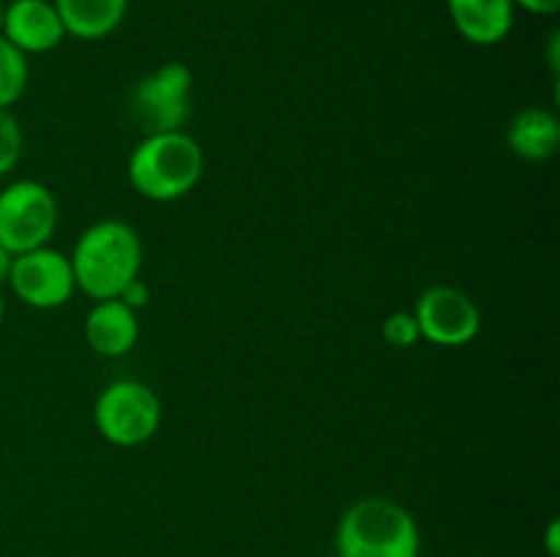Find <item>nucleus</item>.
Masks as SVG:
<instances>
[{
    "mask_svg": "<svg viewBox=\"0 0 560 557\" xmlns=\"http://www.w3.org/2000/svg\"><path fill=\"white\" fill-rule=\"evenodd\" d=\"M0 36L22 55H44L63 42L66 31L52 0H11L5 3Z\"/></svg>",
    "mask_w": 560,
    "mask_h": 557,
    "instance_id": "1a4fd4ad",
    "label": "nucleus"
},
{
    "mask_svg": "<svg viewBox=\"0 0 560 557\" xmlns=\"http://www.w3.org/2000/svg\"><path fill=\"white\" fill-rule=\"evenodd\" d=\"M3 14H5V3L0 0V31H3Z\"/></svg>",
    "mask_w": 560,
    "mask_h": 557,
    "instance_id": "5701e85b",
    "label": "nucleus"
},
{
    "mask_svg": "<svg viewBox=\"0 0 560 557\" xmlns=\"http://www.w3.org/2000/svg\"><path fill=\"white\" fill-rule=\"evenodd\" d=\"M416 322L421 339L438 347H463L481 331V311L468 293L448 284L424 289L416 300Z\"/></svg>",
    "mask_w": 560,
    "mask_h": 557,
    "instance_id": "6e6552de",
    "label": "nucleus"
},
{
    "mask_svg": "<svg viewBox=\"0 0 560 557\" xmlns=\"http://www.w3.org/2000/svg\"><path fill=\"white\" fill-rule=\"evenodd\" d=\"M514 9H523L528 11V14H536V16H552L558 14L560 9V0H512Z\"/></svg>",
    "mask_w": 560,
    "mask_h": 557,
    "instance_id": "a211bd4d",
    "label": "nucleus"
},
{
    "mask_svg": "<svg viewBox=\"0 0 560 557\" xmlns=\"http://www.w3.org/2000/svg\"><path fill=\"white\" fill-rule=\"evenodd\" d=\"M162 415L159 393L135 377L107 382L93 402V426L115 448L145 446L156 437Z\"/></svg>",
    "mask_w": 560,
    "mask_h": 557,
    "instance_id": "20e7f679",
    "label": "nucleus"
},
{
    "mask_svg": "<svg viewBox=\"0 0 560 557\" xmlns=\"http://www.w3.org/2000/svg\"><path fill=\"white\" fill-rule=\"evenodd\" d=\"M58 218V200L42 180L20 178L0 189V246L11 254L47 246Z\"/></svg>",
    "mask_w": 560,
    "mask_h": 557,
    "instance_id": "39448f33",
    "label": "nucleus"
},
{
    "mask_svg": "<svg viewBox=\"0 0 560 557\" xmlns=\"http://www.w3.org/2000/svg\"><path fill=\"white\" fill-rule=\"evenodd\" d=\"M206 169V153L191 134L159 131L142 134L126 164L129 186L151 202H175L191 194Z\"/></svg>",
    "mask_w": 560,
    "mask_h": 557,
    "instance_id": "f03ea898",
    "label": "nucleus"
},
{
    "mask_svg": "<svg viewBox=\"0 0 560 557\" xmlns=\"http://www.w3.org/2000/svg\"><path fill=\"white\" fill-rule=\"evenodd\" d=\"M191 76L189 66L170 60L156 66L131 87L129 112L142 134H159V131H180L191 109Z\"/></svg>",
    "mask_w": 560,
    "mask_h": 557,
    "instance_id": "423d86ee",
    "label": "nucleus"
},
{
    "mask_svg": "<svg viewBox=\"0 0 560 557\" xmlns=\"http://www.w3.org/2000/svg\"><path fill=\"white\" fill-rule=\"evenodd\" d=\"M337 557H419L421 530L392 497H361L342 513L334 535Z\"/></svg>",
    "mask_w": 560,
    "mask_h": 557,
    "instance_id": "7ed1b4c3",
    "label": "nucleus"
},
{
    "mask_svg": "<svg viewBox=\"0 0 560 557\" xmlns=\"http://www.w3.org/2000/svg\"><path fill=\"white\" fill-rule=\"evenodd\" d=\"M66 36L80 42H102L120 27L129 0H52Z\"/></svg>",
    "mask_w": 560,
    "mask_h": 557,
    "instance_id": "ddd939ff",
    "label": "nucleus"
},
{
    "mask_svg": "<svg viewBox=\"0 0 560 557\" xmlns=\"http://www.w3.org/2000/svg\"><path fill=\"white\" fill-rule=\"evenodd\" d=\"M448 16L465 42L476 47L501 44L514 27L512 0H446Z\"/></svg>",
    "mask_w": 560,
    "mask_h": 557,
    "instance_id": "9b49d317",
    "label": "nucleus"
},
{
    "mask_svg": "<svg viewBox=\"0 0 560 557\" xmlns=\"http://www.w3.org/2000/svg\"><path fill=\"white\" fill-rule=\"evenodd\" d=\"M3 317H5V300L3 295H0V322H3Z\"/></svg>",
    "mask_w": 560,
    "mask_h": 557,
    "instance_id": "4be33fe9",
    "label": "nucleus"
},
{
    "mask_svg": "<svg viewBox=\"0 0 560 557\" xmlns=\"http://www.w3.org/2000/svg\"><path fill=\"white\" fill-rule=\"evenodd\" d=\"M506 145L525 162H547L560 147V120L545 107H525L509 120Z\"/></svg>",
    "mask_w": 560,
    "mask_h": 557,
    "instance_id": "f8f14e48",
    "label": "nucleus"
},
{
    "mask_svg": "<svg viewBox=\"0 0 560 557\" xmlns=\"http://www.w3.org/2000/svg\"><path fill=\"white\" fill-rule=\"evenodd\" d=\"M383 339L397 349L416 347V344L421 342V331L413 311H392V315L383 320Z\"/></svg>",
    "mask_w": 560,
    "mask_h": 557,
    "instance_id": "dca6fc26",
    "label": "nucleus"
},
{
    "mask_svg": "<svg viewBox=\"0 0 560 557\" xmlns=\"http://www.w3.org/2000/svg\"><path fill=\"white\" fill-rule=\"evenodd\" d=\"M11 262H14V254H11L5 246H0V287L9 282V273H11Z\"/></svg>",
    "mask_w": 560,
    "mask_h": 557,
    "instance_id": "aec40b11",
    "label": "nucleus"
},
{
    "mask_svg": "<svg viewBox=\"0 0 560 557\" xmlns=\"http://www.w3.org/2000/svg\"><path fill=\"white\" fill-rule=\"evenodd\" d=\"M5 284L14 289L22 304L36 311L60 309L77 293L69 254L52 249L49 244L14 254Z\"/></svg>",
    "mask_w": 560,
    "mask_h": 557,
    "instance_id": "0eeeda50",
    "label": "nucleus"
},
{
    "mask_svg": "<svg viewBox=\"0 0 560 557\" xmlns=\"http://www.w3.org/2000/svg\"><path fill=\"white\" fill-rule=\"evenodd\" d=\"M27 82H31V63L27 55L11 42L0 36V109H11L25 93Z\"/></svg>",
    "mask_w": 560,
    "mask_h": 557,
    "instance_id": "4468645a",
    "label": "nucleus"
},
{
    "mask_svg": "<svg viewBox=\"0 0 560 557\" xmlns=\"http://www.w3.org/2000/svg\"><path fill=\"white\" fill-rule=\"evenodd\" d=\"M22 147H25V137H22L20 123L11 109H0V178H5L20 164Z\"/></svg>",
    "mask_w": 560,
    "mask_h": 557,
    "instance_id": "2eb2a0df",
    "label": "nucleus"
},
{
    "mask_svg": "<svg viewBox=\"0 0 560 557\" xmlns=\"http://www.w3.org/2000/svg\"><path fill=\"white\" fill-rule=\"evenodd\" d=\"M118 300H124L126 306H131L135 311H140L142 306L151 300V289H148V284L142 282V278H135V282H131L129 287L118 295Z\"/></svg>",
    "mask_w": 560,
    "mask_h": 557,
    "instance_id": "f3484780",
    "label": "nucleus"
},
{
    "mask_svg": "<svg viewBox=\"0 0 560 557\" xmlns=\"http://www.w3.org/2000/svg\"><path fill=\"white\" fill-rule=\"evenodd\" d=\"M550 69H552V74H558V33L552 36V42H550Z\"/></svg>",
    "mask_w": 560,
    "mask_h": 557,
    "instance_id": "412c9836",
    "label": "nucleus"
},
{
    "mask_svg": "<svg viewBox=\"0 0 560 557\" xmlns=\"http://www.w3.org/2000/svg\"><path fill=\"white\" fill-rule=\"evenodd\" d=\"M545 546H547V555H550V557H558L560 555V524L556 522V519H552L550 528H547Z\"/></svg>",
    "mask_w": 560,
    "mask_h": 557,
    "instance_id": "6ab92c4d",
    "label": "nucleus"
},
{
    "mask_svg": "<svg viewBox=\"0 0 560 557\" xmlns=\"http://www.w3.org/2000/svg\"><path fill=\"white\" fill-rule=\"evenodd\" d=\"M85 342L102 358L129 355L140 342V317L124 300H93L85 315Z\"/></svg>",
    "mask_w": 560,
    "mask_h": 557,
    "instance_id": "9d476101",
    "label": "nucleus"
},
{
    "mask_svg": "<svg viewBox=\"0 0 560 557\" xmlns=\"http://www.w3.org/2000/svg\"><path fill=\"white\" fill-rule=\"evenodd\" d=\"M69 260L77 289L93 300H109L140 278L145 249L129 222L104 218L82 229Z\"/></svg>",
    "mask_w": 560,
    "mask_h": 557,
    "instance_id": "f257e3e1",
    "label": "nucleus"
}]
</instances>
